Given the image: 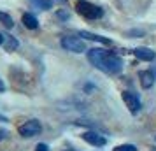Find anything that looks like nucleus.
Listing matches in <instances>:
<instances>
[{
    "label": "nucleus",
    "instance_id": "dca6fc26",
    "mask_svg": "<svg viewBox=\"0 0 156 151\" xmlns=\"http://www.w3.org/2000/svg\"><path fill=\"white\" fill-rule=\"evenodd\" d=\"M5 135H7V132H5L4 128H0V141H2V139H4Z\"/></svg>",
    "mask_w": 156,
    "mask_h": 151
},
{
    "label": "nucleus",
    "instance_id": "7ed1b4c3",
    "mask_svg": "<svg viewBox=\"0 0 156 151\" xmlns=\"http://www.w3.org/2000/svg\"><path fill=\"white\" fill-rule=\"evenodd\" d=\"M62 48L67 51H72V53H84L86 51L84 42L79 37H72V35H67L62 39Z\"/></svg>",
    "mask_w": 156,
    "mask_h": 151
},
{
    "label": "nucleus",
    "instance_id": "39448f33",
    "mask_svg": "<svg viewBox=\"0 0 156 151\" xmlns=\"http://www.w3.org/2000/svg\"><path fill=\"white\" fill-rule=\"evenodd\" d=\"M123 100H125L126 107L130 109L133 114L140 109V99H139L137 93H133V92H125V93H123Z\"/></svg>",
    "mask_w": 156,
    "mask_h": 151
},
{
    "label": "nucleus",
    "instance_id": "9d476101",
    "mask_svg": "<svg viewBox=\"0 0 156 151\" xmlns=\"http://www.w3.org/2000/svg\"><path fill=\"white\" fill-rule=\"evenodd\" d=\"M21 21H23V25H25L27 28H30V30H35V28H39V21H37V18H35L34 14H30V13H27V14H23Z\"/></svg>",
    "mask_w": 156,
    "mask_h": 151
},
{
    "label": "nucleus",
    "instance_id": "a211bd4d",
    "mask_svg": "<svg viewBox=\"0 0 156 151\" xmlns=\"http://www.w3.org/2000/svg\"><path fill=\"white\" fill-rule=\"evenodd\" d=\"M4 90H5V84H4V81L0 79V92H4Z\"/></svg>",
    "mask_w": 156,
    "mask_h": 151
},
{
    "label": "nucleus",
    "instance_id": "f3484780",
    "mask_svg": "<svg viewBox=\"0 0 156 151\" xmlns=\"http://www.w3.org/2000/svg\"><path fill=\"white\" fill-rule=\"evenodd\" d=\"M5 42V35H4V34H2V32H0V46H2V44Z\"/></svg>",
    "mask_w": 156,
    "mask_h": 151
},
{
    "label": "nucleus",
    "instance_id": "20e7f679",
    "mask_svg": "<svg viewBox=\"0 0 156 151\" xmlns=\"http://www.w3.org/2000/svg\"><path fill=\"white\" fill-rule=\"evenodd\" d=\"M41 130H42L41 121L30 120V121H27L25 125H21V127L18 128V132H20V135H23V137H34V135H37V134H41Z\"/></svg>",
    "mask_w": 156,
    "mask_h": 151
},
{
    "label": "nucleus",
    "instance_id": "4468645a",
    "mask_svg": "<svg viewBox=\"0 0 156 151\" xmlns=\"http://www.w3.org/2000/svg\"><path fill=\"white\" fill-rule=\"evenodd\" d=\"M114 151H137V148L132 144H125V146H118Z\"/></svg>",
    "mask_w": 156,
    "mask_h": 151
},
{
    "label": "nucleus",
    "instance_id": "9b49d317",
    "mask_svg": "<svg viewBox=\"0 0 156 151\" xmlns=\"http://www.w3.org/2000/svg\"><path fill=\"white\" fill-rule=\"evenodd\" d=\"M30 5L41 11H48L53 7V0H30Z\"/></svg>",
    "mask_w": 156,
    "mask_h": 151
},
{
    "label": "nucleus",
    "instance_id": "f257e3e1",
    "mask_svg": "<svg viewBox=\"0 0 156 151\" xmlns=\"http://www.w3.org/2000/svg\"><path fill=\"white\" fill-rule=\"evenodd\" d=\"M88 60L93 63V67H97L107 74H119L123 69V62L119 58L104 49H98V48L88 51Z\"/></svg>",
    "mask_w": 156,
    "mask_h": 151
},
{
    "label": "nucleus",
    "instance_id": "f8f14e48",
    "mask_svg": "<svg viewBox=\"0 0 156 151\" xmlns=\"http://www.w3.org/2000/svg\"><path fill=\"white\" fill-rule=\"evenodd\" d=\"M0 23H2L4 27H7V28H12V27H14L12 18H11L9 14H5V13H2V11H0Z\"/></svg>",
    "mask_w": 156,
    "mask_h": 151
},
{
    "label": "nucleus",
    "instance_id": "aec40b11",
    "mask_svg": "<svg viewBox=\"0 0 156 151\" xmlns=\"http://www.w3.org/2000/svg\"><path fill=\"white\" fill-rule=\"evenodd\" d=\"M62 2H63V0H62Z\"/></svg>",
    "mask_w": 156,
    "mask_h": 151
},
{
    "label": "nucleus",
    "instance_id": "ddd939ff",
    "mask_svg": "<svg viewBox=\"0 0 156 151\" xmlns=\"http://www.w3.org/2000/svg\"><path fill=\"white\" fill-rule=\"evenodd\" d=\"M18 48V41L12 39V37H7V42H5V49L7 51H14Z\"/></svg>",
    "mask_w": 156,
    "mask_h": 151
},
{
    "label": "nucleus",
    "instance_id": "6e6552de",
    "mask_svg": "<svg viewBox=\"0 0 156 151\" xmlns=\"http://www.w3.org/2000/svg\"><path fill=\"white\" fill-rule=\"evenodd\" d=\"M154 77H156L154 70H144V72H140L142 86H144V88H151L153 84H154Z\"/></svg>",
    "mask_w": 156,
    "mask_h": 151
},
{
    "label": "nucleus",
    "instance_id": "412c9836",
    "mask_svg": "<svg viewBox=\"0 0 156 151\" xmlns=\"http://www.w3.org/2000/svg\"><path fill=\"white\" fill-rule=\"evenodd\" d=\"M70 151H72V149H70Z\"/></svg>",
    "mask_w": 156,
    "mask_h": 151
},
{
    "label": "nucleus",
    "instance_id": "f03ea898",
    "mask_svg": "<svg viewBox=\"0 0 156 151\" xmlns=\"http://www.w3.org/2000/svg\"><path fill=\"white\" fill-rule=\"evenodd\" d=\"M76 11L81 16L88 18V20H97V18H102V14H104V11L100 7L93 5V4L86 2V0H79L77 4H76Z\"/></svg>",
    "mask_w": 156,
    "mask_h": 151
},
{
    "label": "nucleus",
    "instance_id": "423d86ee",
    "mask_svg": "<svg viewBox=\"0 0 156 151\" xmlns=\"http://www.w3.org/2000/svg\"><path fill=\"white\" fill-rule=\"evenodd\" d=\"M83 139H84L86 142L93 144V146H104L105 144V139L102 135H98L97 132H84L83 134Z\"/></svg>",
    "mask_w": 156,
    "mask_h": 151
},
{
    "label": "nucleus",
    "instance_id": "2eb2a0df",
    "mask_svg": "<svg viewBox=\"0 0 156 151\" xmlns=\"http://www.w3.org/2000/svg\"><path fill=\"white\" fill-rule=\"evenodd\" d=\"M37 151H48V146L46 144H39L37 146Z\"/></svg>",
    "mask_w": 156,
    "mask_h": 151
},
{
    "label": "nucleus",
    "instance_id": "1a4fd4ad",
    "mask_svg": "<svg viewBox=\"0 0 156 151\" xmlns=\"http://www.w3.org/2000/svg\"><path fill=\"white\" fill-rule=\"evenodd\" d=\"M79 35L84 37V39H88V41H95V42L105 44V46H109V44H111V41H109V39H105V37H102V35H97V34H91V32H86V30L79 32Z\"/></svg>",
    "mask_w": 156,
    "mask_h": 151
},
{
    "label": "nucleus",
    "instance_id": "0eeeda50",
    "mask_svg": "<svg viewBox=\"0 0 156 151\" xmlns=\"http://www.w3.org/2000/svg\"><path fill=\"white\" fill-rule=\"evenodd\" d=\"M133 55L139 58V60L151 62V60L154 58V51H151L149 48H137V49H133Z\"/></svg>",
    "mask_w": 156,
    "mask_h": 151
},
{
    "label": "nucleus",
    "instance_id": "6ab92c4d",
    "mask_svg": "<svg viewBox=\"0 0 156 151\" xmlns=\"http://www.w3.org/2000/svg\"><path fill=\"white\" fill-rule=\"evenodd\" d=\"M0 120H2V121H5V118H4V116H0Z\"/></svg>",
    "mask_w": 156,
    "mask_h": 151
}]
</instances>
